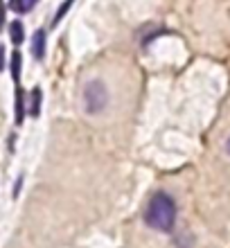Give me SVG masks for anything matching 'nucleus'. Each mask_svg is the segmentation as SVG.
I'll return each mask as SVG.
<instances>
[{"mask_svg": "<svg viewBox=\"0 0 230 248\" xmlns=\"http://www.w3.org/2000/svg\"><path fill=\"white\" fill-rule=\"evenodd\" d=\"M145 221L153 230L171 232L174 223H176V203H174V199L169 194H165V192H156L152 196L149 205H147Z\"/></svg>", "mask_w": 230, "mask_h": 248, "instance_id": "obj_1", "label": "nucleus"}, {"mask_svg": "<svg viewBox=\"0 0 230 248\" xmlns=\"http://www.w3.org/2000/svg\"><path fill=\"white\" fill-rule=\"evenodd\" d=\"M106 102H108V91L102 81H91L86 84L84 88V108L88 115H97L106 108Z\"/></svg>", "mask_w": 230, "mask_h": 248, "instance_id": "obj_2", "label": "nucleus"}, {"mask_svg": "<svg viewBox=\"0 0 230 248\" xmlns=\"http://www.w3.org/2000/svg\"><path fill=\"white\" fill-rule=\"evenodd\" d=\"M32 54L34 59H43L46 57V30H39L32 36Z\"/></svg>", "mask_w": 230, "mask_h": 248, "instance_id": "obj_3", "label": "nucleus"}, {"mask_svg": "<svg viewBox=\"0 0 230 248\" xmlns=\"http://www.w3.org/2000/svg\"><path fill=\"white\" fill-rule=\"evenodd\" d=\"M23 118H25V97L20 86H16V124H23Z\"/></svg>", "mask_w": 230, "mask_h": 248, "instance_id": "obj_4", "label": "nucleus"}, {"mask_svg": "<svg viewBox=\"0 0 230 248\" xmlns=\"http://www.w3.org/2000/svg\"><path fill=\"white\" fill-rule=\"evenodd\" d=\"M9 36H12V43H14V46H20V43H23V39H25V32H23V25H20L18 20H16V23H12V27H9Z\"/></svg>", "mask_w": 230, "mask_h": 248, "instance_id": "obj_5", "label": "nucleus"}, {"mask_svg": "<svg viewBox=\"0 0 230 248\" xmlns=\"http://www.w3.org/2000/svg\"><path fill=\"white\" fill-rule=\"evenodd\" d=\"M41 113V88H34L32 91V102H30V115L36 118Z\"/></svg>", "mask_w": 230, "mask_h": 248, "instance_id": "obj_6", "label": "nucleus"}, {"mask_svg": "<svg viewBox=\"0 0 230 248\" xmlns=\"http://www.w3.org/2000/svg\"><path fill=\"white\" fill-rule=\"evenodd\" d=\"M36 2H39V0H12V7H14V12L27 14Z\"/></svg>", "mask_w": 230, "mask_h": 248, "instance_id": "obj_7", "label": "nucleus"}, {"mask_svg": "<svg viewBox=\"0 0 230 248\" xmlns=\"http://www.w3.org/2000/svg\"><path fill=\"white\" fill-rule=\"evenodd\" d=\"M12 77H14V84L18 86V81H20V52L12 54Z\"/></svg>", "mask_w": 230, "mask_h": 248, "instance_id": "obj_8", "label": "nucleus"}, {"mask_svg": "<svg viewBox=\"0 0 230 248\" xmlns=\"http://www.w3.org/2000/svg\"><path fill=\"white\" fill-rule=\"evenodd\" d=\"M73 2H75V0H63V2H61L59 12H57V16H54V23H59V20L63 18V16H66V12L70 9V5H73Z\"/></svg>", "mask_w": 230, "mask_h": 248, "instance_id": "obj_9", "label": "nucleus"}, {"mask_svg": "<svg viewBox=\"0 0 230 248\" xmlns=\"http://www.w3.org/2000/svg\"><path fill=\"white\" fill-rule=\"evenodd\" d=\"M5 68V47L0 46V70Z\"/></svg>", "mask_w": 230, "mask_h": 248, "instance_id": "obj_10", "label": "nucleus"}, {"mask_svg": "<svg viewBox=\"0 0 230 248\" xmlns=\"http://www.w3.org/2000/svg\"><path fill=\"white\" fill-rule=\"evenodd\" d=\"M5 23V7H2V0H0V27Z\"/></svg>", "mask_w": 230, "mask_h": 248, "instance_id": "obj_11", "label": "nucleus"}, {"mask_svg": "<svg viewBox=\"0 0 230 248\" xmlns=\"http://www.w3.org/2000/svg\"><path fill=\"white\" fill-rule=\"evenodd\" d=\"M226 149H228V154H230V138H228V142H226Z\"/></svg>", "mask_w": 230, "mask_h": 248, "instance_id": "obj_12", "label": "nucleus"}]
</instances>
